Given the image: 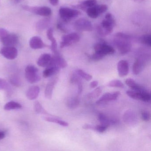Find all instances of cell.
Instances as JSON below:
<instances>
[{
    "instance_id": "1",
    "label": "cell",
    "mask_w": 151,
    "mask_h": 151,
    "mask_svg": "<svg viewBox=\"0 0 151 151\" xmlns=\"http://www.w3.org/2000/svg\"><path fill=\"white\" fill-rule=\"evenodd\" d=\"M25 77L30 83H35L40 80V76L38 74V69L33 65H29L25 70Z\"/></svg>"
},
{
    "instance_id": "2",
    "label": "cell",
    "mask_w": 151,
    "mask_h": 151,
    "mask_svg": "<svg viewBox=\"0 0 151 151\" xmlns=\"http://www.w3.org/2000/svg\"><path fill=\"white\" fill-rule=\"evenodd\" d=\"M129 39L116 37L114 43L118 51L122 55L126 54L130 51L132 45Z\"/></svg>"
},
{
    "instance_id": "3",
    "label": "cell",
    "mask_w": 151,
    "mask_h": 151,
    "mask_svg": "<svg viewBox=\"0 0 151 151\" xmlns=\"http://www.w3.org/2000/svg\"><path fill=\"white\" fill-rule=\"evenodd\" d=\"M23 8L26 11L33 13L35 14L43 17H49L52 14L51 9L47 6H24Z\"/></svg>"
},
{
    "instance_id": "4",
    "label": "cell",
    "mask_w": 151,
    "mask_h": 151,
    "mask_svg": "<svg viewBox=\"0 0 151 151\" xmlns=\"http://www.w3.org/2000/svg\"><path fill=\"white\" fill-rule=\"evenodd\" d=\"M60 17L63 21L68 22L72 18L77 17L80 14V12L68 8H61L59 10Z\"/></svg>"
},
{
    "instance_id": "5",
    "label": "cell",
    "mask_w": 151,
    "mask_h": 151,
    "mask_svg": "<svg viewBox=\"0 0 151 151\" xmlns=\"http://www.w3.org/2000/svg\"><path fill=\"white\" fill-rule=\"evenodd\" d=\"M126 94L133 99L142 101L145 102H147L151 100V94L146 90L143 91H137L133 90L128 91L126 92Z\"/></svg>"
},
{
    "instance_id": "6",
    "label": "cell",
    "mask_w": 151,
    "mask_h": 151,
    "mask_svg": "<svg viewBox=\"0 0 151 151\" xmlns=\"http://www.w3.org/2000/svg\"><path fill=\"white\" fill-rule=\"evenodd\" d=\"M80 37L79 34L77 33H72L64 35L62 37V41L60 43V48H63L71 45L72 44L77 43L80 40Z\"/></svg>"
},
{
    "instance_id": "7",
    "label": "cell",
    "mask_w": 151,
    "mask_h": 151,
    "mask_svg": "<svg viewBox=\"0 0 151 151\" xmlns=\"http://www.w3.org/2000/svg\"><path fill=\"white\" fill-rule=\"evenodd\" d=\"M147 62V58L145 55H141L137 58L132 66V72L135 75H138L146 65Z\"/></svg>"
},
{
    "instance_id": "8",
    "label": "cell",
    "mask_w": 151,
    "mask_h": 151,
    "mask_svg": "<svg viewBox=\"0 0 151 151\" xmlns=\"http://www.w3.org/2000/svg\"><path fill=\"white\" fill-rule=\"evenodd\" d=\"M74 27L79 31L91 32L93 30V26L90 21L84 18L78 19L75 22Z\"/></svg>"
},
{
    "instance_id": "9",
    "label": "cell",
    "mask_w": 151,
    "mask_h": 151,
    "mask_svg": "<svg viewBox=\"0 0 151 151\" xmlns=\"http://www.w3.org/2000/svg\"><path fill=\"white\" fill-rule=\"evenodd\" d=\"M0 53L6 59L13 60L17 57L18 51L15 47L5 46L1 50Z\"/></svg>"
},
{
    "instance_id": "10",
    "label": "cell",
    "mask_w": 151,
    "mask_h": 151,
    "mask_svg": "<svg viewBox=\"0 0 151 151\" xmlns=\"http://www.w3.org/2000/svg\"><path fill=\"white\" fill-rule=\"evenodd\" d=\"M48 66H55L60 69L66 68L68 66V63L64 58L57 52L55 53L54 55L52 57L51 62Z\"/></svg>"
},
{
    "instance_id": "11",
    "label": "cell",
    "mask_w": 151,
    "mask_h": 151,
    "mask_svg": "<svg viewBox=\"0 0 151 151\" xmlns=\"http://www.w3.org/2000/svg\"><path fill=\"white\" fill-rule=\"evenodd\" d=\"M95 52H99L104 56L108 55H112L114 53L115 50L112 46L106 44H96L94 47Z\"/></svg>"
},
{
    "instance_id": "12",
    "label": "cell",
    "mask_w": 151,
    "mask_h": 151,
    "mask_svg": "<svg viewBox=\"0 0 151 151\" xmlns=\"http://www.w3.org/2000/svg\"><path fill=\"white\" fill-rule=\"evenodd\" d=\"M121 94V93L119 91L114 92L107 93L103 94L97 101L96 104L98 105L104 104L108 101L116 100Z\"/></svg>"
},
{
    "instance_id": "13",
    "label": "cell",
    "mask_w": 151,
    "mask_h": 151,
    "mask_svg": "<svg viewBox=\"0 0 151 151\" xmlns=\"http://www.w3.org/2000/svg\"><path fill=\"white\" fill-rule=\"evenodd\" d=\"M117 71L121 77H123L128 75L129 72V63L125 60H121L117 63Z\"/></svg>"
},
{
    "instance_id": "14",
    "label": "cell",
    "mask_w": 151,
    "mask_h": 151,
    "mask_svg": "<svg viewBox=\"0 0 151 151\" xmlns=\"http://www.w3.org/2000/svg\"><path fill=\"white\" fill-rule=\"evenodd\" d=\"M18 38L16 34L9 33L1 41L5 46L15 47L18 43Z\"/></svg>"
},
{
    "instance_id": "15",
    "label": "cell",
    "mask_w": 151,
    "mask_h": 151,
    "mask_svg": "<svg viewBox=\"0 0 151 151\" xmlns=\"http://www.w3.org/2000/svg\"><path fill=\"white\" fill-rule=\"evenodd\" d=\"M29 46L32 49H42L45 47L46 45L40 37L35 36L30 40Z\"/></svg>"
},
{
    "instance_id": "16",
    "label": "cell",
    "mask_w": 151,
    "mask_h": 151,
    "mask_svg": "<svg viewBox=\"0 0 151 151\" xmlns=\"http://www.w3.org/2000/svg\"><path fill=\"white\" fill-rule=\"evenodd\" d=\"M57 79L55 78L49 81L47 84L45 91V97L47 99H52L54 89L55 85L57 83Z\"/></svg>"
},
{
    "instance_id": "17",
    "label": "cell",
    "mask_w": 151,
    "mask_h": 151,
    "mask_svg": "<svg viewBox=\"0 0 151 151\" xmlns=\"http://www.w3.org/2000/svg\"><path fill=\"white\" fill-rule=\"evenodd\" d=\"M40 89L37 86H33L29 88L26 92V97L30 100L36 99L39 94Z\"/></svg>"
},
{
    "instance_id": "18",
    "label": "cell",
    "mask_w": 151,
    "mask_h": 151,
    "mask_svg": "<svg viewBox=\"0 0 151 151\" xmlns=\"http://www.w3.org/2000/svg\"><path fill=\"white\" fill-rule=\"evenodd\" d=\"M137 119L136 114L132 110H128L124 114V121L125 123H127L129 125L133 124L134 123H136Z\"/></svg>"
},
{
    "instance_id": "19",
    "label": "cell",
    "mask_w": 151,
    "mask_h": 151,
    "mask_svg": "<svg viewBox=\"0 0 151 151\" xmlns=\"http://www.w3.org/2000/svg\"><path fill=\"white\" fill-rule=\"evenodd\" d=\"M52 56L49 54H44L40 55L38 60L37 63L40 67H47L51 62Z\"/></svg>"
},
{
    "instance_id": "20",
    "label": "cell",
    "mask_w": 151,
    "mask_h": 151,
    "mask_svg": "<svg viewBox=\"0 0 151 151\" xmlns=\"http://www.w3.org/2000/svg\"><path fill=\"white\" fill-rule=\"evenodd\" d=\"M47 38L52 42L51 48L53 52L54 53H57V44L56 40L55 38L53 36V30L52 29H48L47 32Z\"/></svg>"
},
{
    "instance_id": "21",
    "label": "cell",
    "mask_w": 151,
    "mask_h": 151,
    "mask_svg": "<svg viewBox=\"0 0 151 151\" xmlns=\"http://www.w3.org/2000/svg\"><path fill=\"white\" fill-rule=\"evenodd\" d=\"M98 119L101 124L109 127V125H113L116 122L115 120L110 119L103 113H100L98 115Z\"/></svg>"
},
{
    "instance_id": "22",
    "label": "cell",
    "mask_w": 151,
    "mask_h": 151,
    "mask_svg": "<svg viewBox=\"0 0 151 151\" xmlns=\"http://www.w3.org/2000/svg\"><path fill=\"white\" fill-rule=\"evenodd\" d=\"M60 70V69L57 67L55 66H48L43 72V77L45 78H47L50 77L52 76L59 73Z\"/></svg>"
},
{
    "instance_id": "23",
    "label": "cell",
    "mask_w": 151,
    "mask_h": 151,
    "mask_svg": "<svg viewBox=\"0 0 151 151\" xmlns=\"http://www.w3.org/2000/svg\"><path fill=\"white\" fill-rule=\"evenodd\" d=\"M125 84L133 91H143L146 90L141 86L137 83L132 78H127L125 80Z\"/></svg>"
},
{
    "instance_id": "24",
    "label": "cell",
    "mask_w": 151,
    "mask_h": 151,
    "mask_svg": "<svg viewBox=\"0 0 151 151\" xmlns=\"http://www.w3.org/2000/svg\"><path fill=\"white\" fill-rule=\"evenodd\" d=\"M80 104V101L77 97H72L69 98L67 100L66 105L70 109H75L77 108Z\"/></svg>"
},
{
    "instance_id": "25",
    "label": "cell",
    "mask_w": 151,
    "mask_h": 151,
    "mask_svg": "<svg viewBox=\"0 0 151 151\" xmlns=\"http://www.w3.org/2000/svg\"><path fill=\"white\" fill-rule=\"evenodd\" d=\"M22 108V105L18 102L14 101L7 102L4 106V109L6 111L20 109Z\"/></svg>"
},
{
    "instance_id": "26",
    "label": "cell",
    "mask_w": 151,
    "mask_h": 151,
    "mask_svg": "<svg viewBox=\"0 0 151 151\" xmlns=\"http://www.w3.org/2000/svg\"><path fill=\"white\" fill-rule=\"evenodd\" d=\"M86 11L88 16L93 19L97 18L100 15L96 5L94 6L87 9Z\"/></svg>"
},
{
    "instance_id": "27",
    "label": "cell",
    "mask_w": 151,
    "mask_h": 151,
    "mask_svg": "<svg viewBox=\"0 0 151 151\" xmlns=\"http://www.w3.org/2000/svg\"><path fill=\"white\" fill-rule=\"evenodd\" d=\"M102 91H103V87L102 86H99L94 91L88 93L87 95V98L89 99H97L101 95Z\"/></svg>"
},
{
    "instance_id": "28",
    "label": "cell",
    "mask_w": 151,
    "mask_h": 151,
    "mask_svg": "<svg viewBox=\"0 0 151 151\" xmlns=\"http://www.w3.org/2000/svg\"><path fill=\"white\" fill-rule=\"evenodd\" d=\"M44 119L47 122L55 123L57 124H60V125L64 126V127H67L69 125L68 123L67 122L63 121V120H60V119L55 118L53 116H52V117H45Z\"/></svg>"
},
{
    "instance_id": "29",
    "label": "cell",
    "mask_w": 151,
    "mask_h": 151,
    "mask_svg": "<svg viewBox=\"0 0 151 151\" xmlns=\"http://www.w3.org/2000/svg\"><path fill=\"white\" fill-rule=\"evenodd\" d=\"M34 111L37 114H46L50 115L45 109L42 105L38 101H36L34 104Z\"/></svg>"
},
{
    "instance_id": "30",
    "label": "cell",
    "mask_w": 151,
    "mask_h": 151,
    "mask_svg": "<svg viewBox=\"0 0 151 151\" xmlns=\"http://www.w3.org/2000/svg\"><path fill=\"white\" fill-rule=\"evenodd\" d=\"M97 3V0H86L83 1L80 5V8L83 10H85L89 8L96 6Z\"/></svg>"
},
{
    "instance_id": "31",
    "label": "cell",
    "mask_w": 151,
    "mask_h": 151,
    "mask_svg": "<svg viewBox=\"0 0 151 151\" xmlns=\"http://www.w3.org/2000/svg\"><path fill=\"white\" fill-rule=\"evenodd\" d=\"M107 86L109 87H116V88H124V85L123 83L119 80L116 79L110 81L108 84Z\"/></svg>"
},
{
    "instance_id": "32",
    "label": "cell",
    "mask_w": 151,
    "mask_h": 151,
    "mask_svg": "<svg viewBox=\"0 0 151 151\" xmlns=\"http://www.w3.org/2000/svg\"><path fill=\"white\" fill-rule=\"evenodd\" d=\"M76 72L82 78L85 79L86 81H90L92 79L93 77L91 75L87 74L83 70L81 69H77Z\"/></svg>"
},
{
    "instance_id": "33",
    "label": "cell",
    "mask_w": 151,
    "mask_h": 151,
    "mask_svg": "<svg viewBox=\"0 0 151 151\" xmlns=\"http://www.w3.org/2000/svg\"><path fill=\"white\" fill-rule=\"evenodd\" d=\"M140 41L143 44L147 45L148 46H151V36L149 34L143 35L140 37Z\"/></svg>"
},
{
    "instance_id": "34",
    "label": "cell",
    "mask_w": 151,
    "mask_h": 151,
    "mask_svg": "<svg viewBox=\"0 0 151 151\" xmlns=\"http://www.w3.org/2000/svg\"><path fill=\"white\" fill-rule=\"evenodd\" d=\"M9 82L11 84L16 87H20L22 85V82L19 78L16 76L10 77L9 79Z\"/></svg>"
},
{
    "instance_id": "35",
    "label": "cell",
    "mask_w": 151,
    "mask_h": 151,
    "mask_svg": "<svg viewBox=\"0 0 151 151\" xmlns=\"http://www.w3.org/2000/svg\"><path fill=\"white\" fill-rule=\"evenodd\" d=\"M70 83L73 84H78L81 83V77L76 72L73 73L70 78Z\"/></svg>"
},
{
    "instance_id": "36",
    "label": "cell",
    "mask_w": 151,
    "mask_h": 151,
    "mask_svg": "<svg viewBox=\"0 0 151 151\" xmlns=\"http://www.w3.org/2000/svg\"><path fill=\"white\" fill-rule=\"evenodd\" d=\"M9 85L6 81L3 78H0V91L8 89Z\"/></svg>"
},
{
    "instance_id": "37",
    "label": "cell",
    "mask_w": 151,
    "mask_h": 151,
    "mask_svg": "<svg viewBox=\"0 0 151 151\" xmlns=\"http://www.w3.org/2000/svg\"><path fill=\"white\" fill-rule=\"evenodd\" d=\"M108 127H107V126L101 124H100V125H96V126H95V131L100 132V133H102V132H104L106 131Z\"/></svg>"
},
{
    "instance_id": "38",
    "label": "cell",
    "mask_w": 151,
    "mask_h": 151,
    "mask_svg": "<svg viewBox=\"0 0 151 151\" xmlns=\"http://www.w3.org/2000/svg\"><path fill=\"white\" fill-rule=\"evenodd\" d=\"M97 7L100 14H103L107 10L108 7L106 5H97Z\"/></svg>"
},
{
    "instance_id": "39",
    "label": "cell",
    "mask_w": 151,
    "mask_h": 151,
    "mask_svg": "<svg viewBox=\"0 0 151 151\" xmlns=\"http://www.w3.org/2000/svg\"><path fill=\"white\" fill-rule=\"evenodd\" d=\"M8 32L4 29H0V42H1L3 39L9 34Z\"/></svg>"
},
{
    "instance_id": "40",
    "label": "cell",
    "mask_w": 151,
    "mask_h": 151,
    "mask_svg": "<svg viewBox=\"0 0 151 151\" xmlns=\"http://www.w3.org/2000/svg\"><path fill=\"white\" fill-rule=\"evenodd\" d=\"M141 117L143 121L147 122L150 119V114L147 111H143L141 114Z\"/></svg>"
},
{
    "instance_id": "41",
    "label": "cell",
    "mask_w": 151,
    "mask_h": 151,
    "mask_svg": "<svg viewBox=\"0 0 151 151\" xmlns=\"http://www.w3.org/2000/svg\"><path fill=\"white\" fill-rule=\"evenodd\" d=\"M83 129H90L95 131V126L90 124H85L83 126Z\"/></svg>"
},
{
    "instance_id": "42",
    "label": "cell",
    "mask_w": 151,
    "mask_h": 151,
    "mask_svg": "<svg viewBox=\"0 0 151 151\" xmlns=\"http://www.w3.org/2000/svg\"><path fill=\"white\" fill-rule=\"evenodd\" d=\"M77 85L78 87V95H79V94H81L82 92H83V85H82V82L79 83Z\"/></svg>"
},
{
    "instance_id": "43",
    "label": "cell",
    "mask_w": 151,
    "mask_h": 151,
    "mask_svg": "<svg viewBox=\"0 0 151 151\" xmlns=\"http://www.w3.org/2000/svg\"><path fill=\"white\" fill-rule=\"evenodd\" d=\"M98 84H99V82L97 81H92L90 83V87L92 88H95V87H97L98 86Z\"/></svg>"
},
{
    "instance_id": "44",
    "label": "cell",
    "mask_w": 151,
    "mask_h": 151,
    "mask_svg": "<svg viewBox=\"0 0 151 151\" xmlns=\"http://www.w3.org/2000/svg\"><path fill=\"white\" fill-rule=\"evenodd\" d=\"M49 1L50 3L53 6H57L59 1V0H49Z\"/></svg>"
},
{
    "instance_id": "45",
    "label": "cell",
    "mask_w": 151,
    "mask_h": 151,
    "mask_svg": "<svg viewBox=\"0 0 151 151\" xmlns=\"http://www.w3.org/2000/svg\"><path fill=\"white\" fill-rule=\"evenodd\" d=\"M57 28H58L61 31L63 32H66V29L63 28V26L60 24H57Z\"/></svg>"
},
{
    "instance_id": "46",
    "label": "cell",
    "mask_w": 151,
    "mask_h": 151,
    "mask_svg": "<svg viewBox=\"0 0 151 151\" xmlns=\"http://www.w3.org/2000/svg\"><path fill=\"white\" fill-rule=\"evenodd\" d=\"M6 137V134L5 132L2 131H0V140L3 139Z\"/></svg>"
}]
</instances>
